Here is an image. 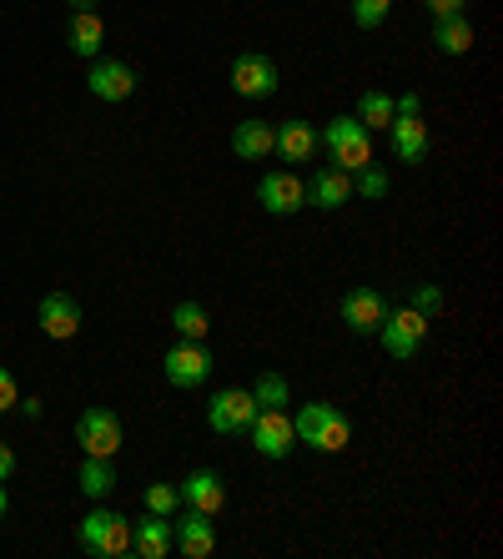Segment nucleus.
<instances>
[{"label": "nucleus", "instance_id": "1", "mask_svg": "<svg viewBox=\"0 0 503 559\" xmlns=\"http://www.w3.org/2000/svg\"><path fill=\"white\" fill-rule=\"evenodd\" d=\"M292 433L297 443H308L318 454H343L352 443V418L343 414L337 404H323V399H312L292 414Z\"/></svg>", "mask_w": 503, "mask_h": 559}, {"label": "nucleus", "instance_id": "2", "mask_svg": "<svg viewBox=\"0 0 503 559\" xmlns=\"http://www.w3.org/2000/svg\"><path fill=\"white\" fill-rule=\"evenodd\" d=\"M76 545L91 559H121L131 555V520L117 509H91L86 520L76 524Z\"/></svg>", "mask_w": 503, "mask_h": 559}, {"label": "nucleus", "instance_id": "3", "mask_svg": "<svg viewBox=\"0 0 503 559\" xmlns=\"http://www.w3.org/2000/svg\"><path fill=\"white\" fill-rule=\"evenodd\" d=\"M318 142L327 146L333 167H343V171H362L373 162V131L362 127L358 117H333L323 131H318Z\"/></svg>", "mask_w": 503, "mask_h": 559}, {"label": "nucleus", "instance_id": "4", "mask_svg": "<svg viewBox=\"0 0 503 559\" xmlns=\"http://www.w3.org/2000/svg\"><path fill=\"white\" fill-rule=\"evenodd\" d=\"M428 328H433V318H423V312L408 302V308H387V318L378 323L373 338L387 348V358L408 364V358H418V348L428 343Z\"/></svg>", "mask_w": 503, "mask_h": 559}, {"label": "nucleus", "instance_id": "5", "mask_svg": "<svg viewBox=\"0 0 503 559\" xmlns=\"http://www.w3.org/2000/svg\"><path fill=\"white\" fill-rule=\"evenodd\" d=\"M212 368H217V358L207 353V343L202 338H181L177 348H167V358H161V373H167L171 389H202L212 378Z\"/></svg>", "mask_w": 503, "mask_h": 559}, {"label": "nucleus", "instance_id": "6", "mask_svg": "<svg viewBox=\"0 0 503 559\" xmlns=\"http://www.w3.org/2000/svg\"><path fill=\"white\" fill-rule=\"evenodd\" d=\"M252 418H258V399H252V389H217L212 393V404H207L212 433L237 439V433L252 429Z\"/></svg>", "mask_w": 503, "mask_h": 559}, {"label": "nucleus", "instance_id": "7", "mask_svg": "<svg viewBox=\"0 0 503 559\" xmlns=\"http://www.w3.org/2000/svg\"><path fill=\"white\" fill-rule=\"evenodd\" d=\"M247 433H252V449H258L262 459H272V464H283V459L297 449L292 414H287V408H258V418H252Z\"/></svg>", "mask_w": 503, "mask_h": 559}, {"label": "nucleus", "instance_id": "8", "mask_svg": "<svg viewBox=\"0 0 503 559\" xmlns=\"http://www.w3.org/2000/svg\"><path fill=\"white\" fill-rule=\"evenodd\" d=\"M283 86V76H277V61L262 51H242L232 61V92L247 96V102H267L272 92Z\"/></svg>", "mask_w": 503, "mask_h": 559}, {"label": "nucleus", "instance_id": "9", "mask_svg": "<svg viewBox=\"0 0 503 559\" xmlns=\"http://www.w3.org/2000/svg\"><path fill=\"white\" fill-rule=\"evenodd\" d=\"M76 443H81V454H91V459H117L121 418L111 414V408H86V414L76 418Z\"/></svg>", "mask_w": 503, "mask_h": 559}, {"label": "nucleus", "instance_id": "10", "mask_svg": "<svg viewBox=\"0 0 503 559\" xmlns=\"http://www.w3.org/2000/svg\"><path fill=\"white\" fill-rule=\"evenodd\" d=\"M171 549L187 559H207L217 555V524L202 509H187V514H171Z\"/></svg>", "mask_w": 503, "mask_h": 559}, {"label": "nucleus", "instance_id": "11", "mask_svg": "<svg viewBox=\"0 0 503 559\" xmlns=\"http://www.w3.org/2000/svg\"><path fill=\"white\" fill-rule=\"evenodd\" d=\"M258 202L262 212H272V217H297V212L308 207V187H302V177L297 171H267L258 182Z\"/></svg>", "mask_w": 503, "mask_h": 559}, {"label": "nucleus", "instance_id": "12", "mask_svg": "<svg viewBox=\"0 0 503 559\" xmlns=\"http://www.w3.org/2000/svg\"><path fill=\"white\" fill-rule=\"evenodd\" d=\"M86 92L96 96V102H127L131 92H136V71H131L127 61H106V56H96L86 71Z\"/></svg>", "mask_w": 503, "mask_h": 559}, {"label": "nucleus", "instance_id": "13", "mask_svg": "<svg viewBox=\"0 0 503 559\" xmlns=\"http://www.w3.org/2000/svg\"><path fill=\"white\" fill-rule=\"evenodd\" d=\"M36 323H40V333H46V338H56V343L76 338V333H81V302L71 298V293H46V298H40V308H36Z\"/></svg>", "mask_w": 503, "mask_h": 559}, {"label": "nucleus", "instance_id": "14", "mask_svg": "<svg viewBox=\"0 0 503 559\" xmlns=\"http://www.w3.org/2000/svg\"><path fill=\"white\" fill-rule=\"evenodd\" d=\"M337 312H343V323H348L352 333H358V338H373L378 323L387 318V298L378 293V287H352Z\"/></svg>", "mask_w": 503, "mask_h": 559}, {"label": "nucleus", "instance_id": "15", "mask_svg": "<svg viewBox=\"0 0 503 559\" xmlns=\"http://www.w3.org/2000/svg\"><path fill=\"white\" fill-rule=\"evenodd\" d=\"M177 495H181V504L187 509H202V514L217 520L221 504H227V484H221L217 468H192V474L177 484Z\"/></svg>", "mask_w": 503, "mask_h": 559}, {"label": "nucleus", "instance_id": "16", "mask_svg": "<svg viewBox=\"0 0 503 559\" xmlns=\"http://www.w3.org/2000/svg\"><path fill=\"white\" fill-rule=\"evenodd\" d=\"M302 187H308V207H318V212H337L352 202V171L333 167V162L312 171V182H302Z\"/></svg>", "mask_w": 503, "mask_h": 559}, {"label": "nucleus", "instance_id": "17", "mask_svg": "<svg viewBox=\"0 0 503 559\" xmlns=\"http://www.w3.org/2000/svg\"><path fill=\"white\" fill-rule=\"evenodd\" d=\"M387 136H393V152H398V162H408V167H418L428 156V146H433V131H428L423 111H414V117H393L387 121Z\"/></svg>", "mask_w": 503, "mask_h": 559}, {"label": "nucleus", "instance_id": "18", "mask_svg": "<svg viewBox=\"0 0 503 559\" xmlns=\"http://www.w3.org/2000/svg\"><path fill=\"white\" fill-rule=\"evenodd\" d=\"M318 127L312 121H302V117H287V121H277V146L272 152L283 156V162H292V167H302V162H312L318 156Z\"/></svg>", "mask_w": 503, "mask_h": 559}, {"label": "nucleus", "instance_id": "19", "mask_svg": "<svg viewBox=\"0 0 503 559\" xmlns=\"http://www.w3.org/2000/svg\"><path fill=\"white\" fill-rule=\"evenodd\" d=\"M131 555L136 559H167L171 555V520L167 514H146L131 524Z\"/></svg>", "mask_w": 503, "mask_h": 559}, {"label": "nucleus", "instance_id": "20", "mask_svg": "<svg viewBox=\"0 0 503 559\" xmlns=\"http://www.w3.org/2000/svg\"><path fill=\"white\" fill-rule=\"evenodd\" d=\"M272 146H277V127H272V121L247 117L232 127V152L242 156V162H267Z\"/></svg>", "mask_w": 503, "mask_h": 559}, {"label": "nucleus", "instance_id": "21", "mask_svg": "<svg viewBox=\"0 0 503 559\" xmlns=\"http://www.w3.org/2000/svg\"><path fill=\"white\" fill-rule=\"evenodd\" d=\"M101 40H106V21L96 11H71V21H65V46H71V56H86V61H96L101 56Z\"/></svg>", "mask_w": 503, "mask_h": 559}, {"label": "nucleus", "instance_id": "22", "mask_svg": "<svg viewBox=\"0 0 503 559\" xmlns=\"http://www.w3.org/2000/svg\"><path fill=\"white\" fill-rule=\"evenodd\" d=\"M433 51L439 56H468L474 51V21H468V15L433 21Z\"/></svg>", "mask_w": 503, "mask_h": 559}, {"label": "nucleus", "instance_id": "23", "mask_svg": "<svg viewBox=\"0 0 503 559\" xmlns=\"http://www.w3.org/2000/svg\"><path fill=\"white\" fill-rule=\"evenodd\" d=\"M81 495L86 499H106L111 489H117V468H111V459H81Z\"/></svg>", "mask_w": 503, "mask_h": 559}, {"label": "nucleus", "instance_id": "24", "mask_svg": "<svg viewBox=\"0 0 503 559\" xmlns=\"http://www.w3.org/2000/svg\"><path fill=\"white\" fill-rule=\"evenodd\" d=\"M352 117H358L368 131H387V121H393V96L387 92H362Z\"/></svg>", "mask_w": 503, "mask_h": 559}, {"label": "nucleus", "instance_id": "25", "mask_svg": "<svg viewBox=\"0 0 503 559\" xmlns=\"http://www.w3.org/2000/svg\"><path fill=\"white\" fill-rule=\"evenodd\" d=\"M171 328H177L181 338H207L212 318L202 302H177V308H171Z\"/></svg>", "mask_w": 503, "mask_h": 559}, {"label": "nucleus", "instance_id": "26", "mask_svg": "<svg viewBox=\"0 0 503 559\" xmlns=\"http://www.w3.org/2000/svg\"><path fill=\"white\" fill-rule=\"evenodd\" d=\"M252 399H258V408H283L287 399H292V383L267 368V373H258V383H252Z\"/></svg>", "mask_w": 503, "mask_h": 559}, {"label": "nucleus", "instance_id": "27", "mask_svg": "<svg viewBox=\"0 0 503 559\" xmlns=\"http://www.w3.org/2000/svg\"><path fill=\"white\" fill-rule=\"evenodd\" d=\"M142 504H146V514H177L181 509V495H177V484H146V495H142Z\"/></svg>", "mask_w": 503, "mask_h": 559}, {"label": "nucleus", "instance_id": "28", "mask_svg": "<svg viewBox=\"0 0 503 559\" xmlns=\"http://www.w3.org/2000/svg\"><path fill=\"white\" fill-rule=\"evenodd\" d=\"M352 197H368V202H378V197H387V171L383 167H368L362 171H352Z\"/></svg>", "mask_w": 503, "mask_h": 559}, {"label": "nucleus", "instance_id": "29", "mask_svg": "<svg viewBox=\"0 0 503 559\" xmlns=\"http://www.w3.org/2000/svg\"><path fill=\"white\" fill-rule=\"evenodd\" d=\"M393 11V0H352V26L358 31H378Z\"/></svg>", "mask_w": 503, "mask_h": 559}, {"label": "nucleus", "instance_id": "30", "mask_svg": "<svg viewBox=\"0 0 503 559\" xmlns=\"http://www.w3.org/2000/svg\"><path fill=\"white\" fill-rule=\"evenodd\" d=\"M414 308L423 312V318H439V312H443V287L439 283H423L414 293Z\"/></svg>", "mask_w": 503, "mask_h": 559}, {"label": "nucleus", "instance_id": "31", "mask_svg": "<svg viewBox=\"0 0 503 559\" xmlns=\"http://www.w3.org/2000/svg\"><path fill=\"white\" fill-rule=\"evenodd\" d=\"M428 5V15H433V21H448V15H464L468 11V0H423Z\"/></svg>", "mask_w": 503, "mask_h": 559}, {"label": "nucleus", "instance_id": "32", "mask_svg": "<svg viewBox=\"0 0 503 559\" xmlns=\"http://www.w3.org/2000/svg\"><path fill=\"white\" fill-rule=\"evenodd\" d=\"M15 399H21V389H15V378L5 373V368H0V414H11Z\"/></svg>", "mask_w": 503, "mask_h": 559}, {"label": "nucleus", "instance_id": "33", "mask_svg": "<svg viewBox=\"0 0 503 559\" xmlns=\"http://www.w3.org/2000/svg\"><path fill=\"white\" fill-rule=\"evenodd\" d=\"M15 474V454H11V443H0V484Z\"/></svg>", "mask_w": 503, "mask_h": 559}, {"label": "nucleus", "instance_id": "34", "mask_svg": "<svg viewBox=\"0 0 503 559\" xmlns=\"http://www.w3.org/2000/svg\"><path fill=\"white\" fill-rule=\"evenodd\" d=\"M15 408H21L26 418H40V399H15Z\"/></svg>", "mask_w": 503, "mask_h": 559}, {"label": "nucleus", "instance_id": "35", "mask_svg": "<svg viewBox=\"0 0 503 559\" xmlns=\"http://www.w3.org/2000/svg\"><path fill=\"white\" fill-rule=\"evenodd\" d=\"M71 11H96V0H71Z\"/></svg>", "mask_w": 503, "mask_h": 559}, {"label": "nucleus", "instance_id": "36", "mask_svg": "<svg viewBox=\"0 0 503 559\" xmlns=\"http://www.w3.org/2000/svg\"><path fill=\"white\" fill-rule=\"evenodd\" d=\"M5 509H11V495H5V484H0V520H5Z\"/></svg>", "mask_w": 503, "mask_h": 559}]
</instances>
